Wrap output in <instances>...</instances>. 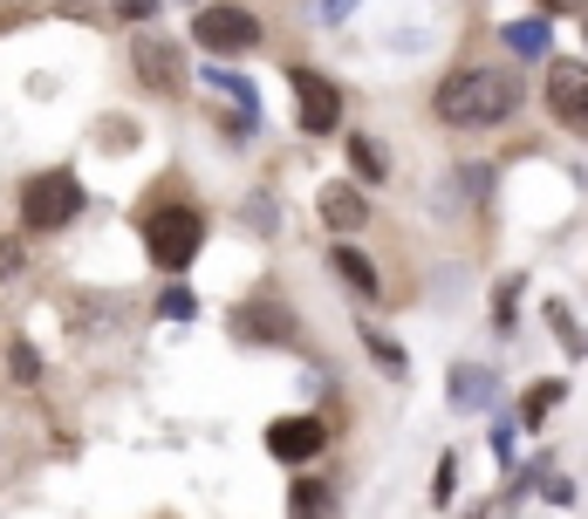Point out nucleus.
<instances>
[{"mask_svg":"<svg viewBox=\"0 0 588 519\" xmlns=\"http://www.w3.org/2000/svg\"><path fill=\"white\" fill-rule=\"evenodd\" d=\"M431 103H439V116L452 131H486V124H506L527 103V90L506 69H452Z\"/></svg>","mask_w":588,"mask_h":519,"instance_id":"f257e3e1","label":"nucleus"},{"mask_svg":"<svg viewBox=\"0 0 588 519\" xmlns=\"http://www.w3.org/2000/svg\"><path fill=\"white\" fill-rule=\"evenodd\" d=\"M555 396H561V383H540V390H527V404H520V417H527V424H540L547 411H555Z\"/></svg>","mask_w":588,"mask_h":519,"instance_id":"a211bd4d","label":"nucleus"},{"mask_svg":"<svg viewBox=\"0 0 588 519\" xmlns=\"http://www.w3.org/2000/svg\"><path fill=\"white\" fill-rule=\"evenodd\" d=\"M547 42H555V34H547V14H540V21H514V28H506V49H514V55H547Z\"/></svg>","mask_w":588,"mask_h":519,"instance_id":"4468645a","label":"nucleus"},{"mask_svg":"<svg viewBox=\"0 0 588 519\" xmlns=\"http://www.w3.org/2000/svg\"><path fill=\"white\" fill-rule=\"evenodd\" d=\"M329 445V424L322 417H281V424H267V451L281 458V465H308Z\"/></svg>","mask_w":588,"mask_h":519,"instance_id":"0eeeda50","label":"nucleus"},{"mask_svg":"<svg viewBox=\"0 0 588 519\" xmlns=\"http://www.w3.org/2000/svg\"><path fill=\"white\" fill-rule=\"evenodd\" d=\"M349 8H357V0H322V21H342Z\"/></svg>","mask_w":588,"mask_h":519,"instance_id":"b1692460","label":"nucleus"},{"mask_svg":"<svg viewBox=\"0 0 588 519\" xmlns=\"http://www.w3.org/2000/svg\"><path fill=\"white\" fill-rule=\"evenodd\" d=\"M240 335H247V342H260V335H267V342H295V322H288L281 301H254V308L240 314Z\"/></svg>","mask_w":588,"mask_h":519,"instance_id":"9d476101","label":"nucleus"},{"mask_svg":"<svg viewBox=\"0 0 588 519\" xmlns=\"http://www.w3.org/2000/svg\"><path fill=\"white\" fill-rule=\"evenodd\" d=\"M75 212H83V185H75V172H34L21 185V226L28 232H62Z\"/></svg>","mask_w":588,"mask_h":519,"instance_id":"f03ea898","label":"nucleus"},{"mask_svg":"<svg viewBox=\"0 0 588 519\" xmlns=\"http://www.w3.org/2000/svg\"><path fill=\"white\" fill-rule=\"evenodd\" d=\"M131 62L144 75V90H158V96H178L185 90V55H178V42H165V34H137Z\"/></svg>","mask_w":588,"mask_h":519,"instance_id":"39448f33","label":"nucleus"},{"mask_svg":"<svg viewBox=\"0 0 588 519\" xmlns=\"http://www.w3.org/2000/svg\"><path fill=\"white\" fill-rule=\"evenodd\" d=\"M151 8H158V0H116V14H124V21H151Z\"/></svg>","mask_w":588,"mask_h":519,"instance_id":"4be33fe9","label":"nucleus"},{"mask_svg":"<svg viewBox=\"0 0 588 519\" xmlns=\"http://www.w3.org/2000/svg\"><path fill=\"white\" fill-rule=\"evenodd\" d=\"M21 267H28V247H21V239H0V281H14Z\"/></svg>","mask_w":588,"mask_h":519,"instance_id":"aec40b11","label":"nucleus"},{"mask_svg":"<svg viewBox=\"0 0 588 519\" xmlns=\"http://www.w3.org/2000/svg\"><path fill=\"white\" fill-rule=\"evenodd\" d=\"M295 96H301V131L308 137H322V131L342 124V96H336V83H322L316 69H295Z\"/></svg>","mask_w":588,"mask_h":519,"instance_id":"6e6552de","label":"nucleus"},{"mask_svg":"<svg viewBox=\"0 0 588 519\" xmlns=\"http://www.w3.org/2000/svg\"><path fill=\"white\" fill-rule=\"evenodd\" d=\"M247 226H254V232H274V226H281V212H274V198H267V191L247 198Z\"/></svg>","mask_w":588,"mask_h":519,"instance_id":"6ab92c4d","label":"nucleus"},{"mask_svg":"<svg viewBox=\"0 0 588 519\" xmlns=\"http://www.w3.org/2000/svg\"><path fill=\"white\" fill-rule=\"evenodd\" d=\"M547 110H555L568 131L588 137V62H555L547 69Z\"/></svg>","mask_w":588,"mask_h":519,"instance_id":"423d86ee","label":"nucleus"},{"mask_svg":"<svg viewBox=\"0 0 588 519\" xmlns=\"http://www.w3.org/2000/svg\"><path fill=\"white\" fill-rule=\"evenodd\" d=\"M431 499H439V506L452 499V458H439V486H431Z\"/></svg>","mask_w":588,"mask_h":519,"instance_id":"5701e85b","label":"nucleus"},{"mask_svg":"<svg viewBox=\"0 0 588 519\" xmlns=\"http://www.w3.org/2000/svg\"><path fill=\"white\" fill-rule=\"evenodd\" d=\"M8 370H14V383H34V376H42V355H34V342H14V349H8Z\"/></svg>","mask_w":588,"mask_h":519,"instance_id":"f3484780","label":"nucleus"},{"mask_svg":"<svg viewBox=\"0 0 588 519\" xmlns=\"http://www.w3.org/2000/svg\"><path fill=\"white\" fill-rule=\"evenodd\" d=\"M349 165H357V178H383V144L376 137H349Z\"/></svg>","mask_w":588,"mask_h":519,"instance_id":"2eb2a0df","label":"nucleus"},{"mask_svg":"<svg viewBox=\"0 0 588 519\" xmlns=\"http://www.w3.org/2000/svg\"><path fill=\"white\" fill-rule=\"evenodd\" d=\"M192 42H206L213 55H247L260 49V21L247 8H199L192 14Z\"/></svg>","mask_w":588,"mask_h":519,"instance_id":"20e7f679","label":"nucleus"},{"mask_svg":"<svg viewBox=\"0 0 588 519\" xmlns=\"http://www.w3.org/2000/svg\"><path fill=\"white\" fill-rule=\"evenodd\" d=\"M199 239H206V219L192 206H158L144 219V247H151V260H158L165 273H185L192 260H199Z\"/></svg>","mask_w":588,"mask_h":519,"instance_id":"7ed1b4c3","label":"nucleus"},{"mask_svg":"<svg viewBox=\"0 0 588 519\" xmlns=\"http://www.w3.org/2000/svg\"><path fill=\"white\" fill-rule=\"evenodd\" d=\"M329 260H336V273H342L349 288H357V294H370V301H376V267H370V253H357V247H336Z\"/></svg>","mask_w":588,"mask_h":519,"instance_id":"f8f14e48","label":"nucleus"},{"mask_svg":"<svg viewBox=\"0 0 588 519\" xmlns=\"http://www.w3.org/2000/svg\"><path fill=\"white\" fill-rule=\"evenodd\" d=\"M363 219H370V206H363V191L349 185V178L322 185V226H336V232H357Z\"/></svg>","mask_w":588,"mask_h":519,"instance_id":"1a4fd4ad","label":"nucleus"},{"mask_svg":"<svg viewBox=\"0 0 588 519\" xmlns=\"http://www.w3.org/2000/svg\"><path fill=\"white\" fill-rule=\"evenodd\" d=\"M363 342H370V355H376V363H383V370H390V376H404V349H398V342H390V335H383V329H376V322H370V329H363Z\"/></svg>","mask_w":588,"mask_h":519,"instance_id":"dca6fc26","label":"nucleus"},{"mask_svg":"<svg viewBox=\"0 0 588 519\" xmlns=\"http://www.w3.org/2000/svg\"><path fill=\"white\" fill-rule=\"evenodd\" d=\"M62 8H83V0H62Z\"/></svg>","mask_w":588,"mask_h":519,"instance_id":"393cba45","label":"nucleus"},{"mask_svg":"<svg viewBox=\"0 0 588 519\" xmlns=\"http://www.w3.org/2000/svg\"><path fill=\"white\" fill-rule=\"evenodd\" d=\"M486 396H493V370H473V363L452 370V404L473 411V404H486Z\"/></svg>","mask_w":588,"mask_h":519,"instance_id":"ddd939ff","label":"nucleus"},{"mask_svg":"<svg viewBox=\"0 0 588 519\" xmlns=\"http://www.w3.org/2000/svg\"><path fill=\"white\" fill-rule=\"evenodd\" d=\"M288 512H295V519H336V492L322 486V478H295Z\"/></svg>","mask_w":588,"mask_h":519,"instance_id":"9b49d317","label":"nucleus"},{"mask_svg":"<svg viewBox=\"0 0 588 519\" xmlns=\"http://www.w3.org/2000/svg\"><path fill=\"white\" fill-rule=\"evenodd\" d=\"M158 314H172V322H192V314H199V301H192L185 288H172V294L158 301Z\"/></svg>","mask_w":588,"mask_h":519,"instance_id":"412c9836","label":"nucleus"},{"mask_svg":"<svg viewBox=\"0 0 588 519\" xmlns=\"http://www.w3.org/2000/svg\"><path fill=\"white\" fill-rule=\"evenodd\" d=\"M547 8H561V0H547Z\"/></svg>","mask_w":588,"mask_h":519,"instance_id":"a878e982","label":"nucleus"}]
</instances>
